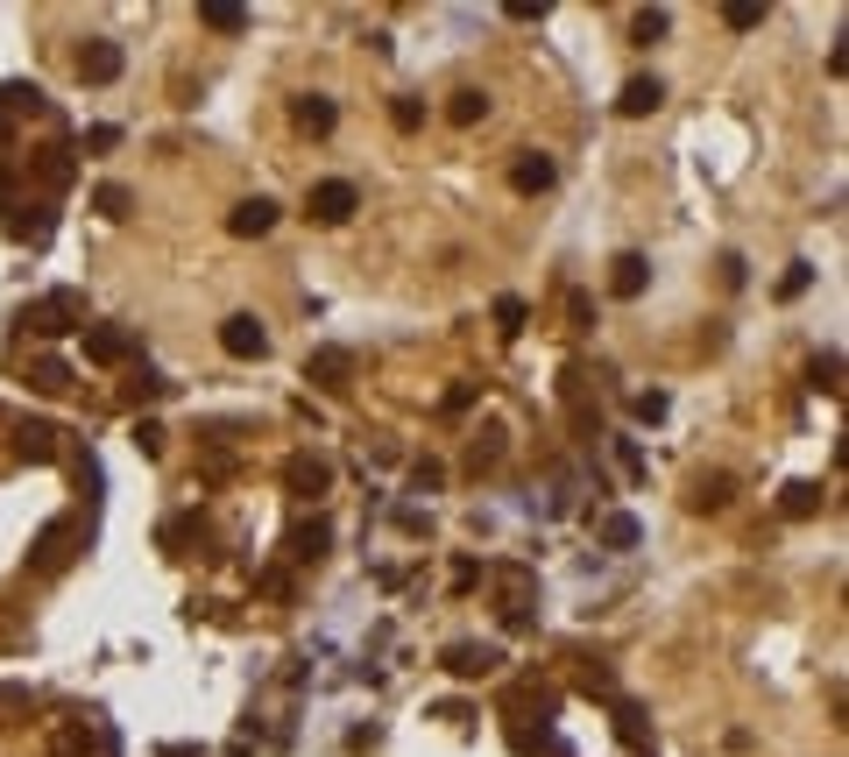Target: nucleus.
<instances>
[{
  "instance_id": "f257e3e1",
  "label": "nucleus",
  "mask_w": 849,
  "mask_h": 757,
  "mask_svg": "<svg viewBox=\"0 0 849 757\" xmlns=\"http://www.w3.org/2000/svg\"><path fill=\"white\" fill-rule=\"evenodd\" d=\"M531 609H538L531 567H496V616H503V630H531Z\"/></svg>"
},
{
  "instance_id": "f03ea898",
  "label": "nucleus",
  "mask_w": 849,
  "mask_h": 757,
  "mask_svg": "<svg viewBox=\"0 0 849 757\" xmlns=\"http://www.w3.org/2000/svg\"><path fill=\"white\" fill-rule=\"evenodd\" d=\"M79 319H86V298H79V290H50V298H36L29 312H22V326H29L36 340H57V333H71Z\"/></svg>"
},
{
  "instance_id": "7ed1b4c3",
  "label": "nucleus",
  "mask_w": 849,
  "mask_h": 757,
  "mask_svg": "<svg viewBox=\"0 0 849 757\" xmlns=\"http://www.w3.org/2000/svg\"><path fill=\"white\" fill-rule=\"evenodd\" d=\"M304 212H312L319 227H347L361 212V191L347 185V178H319L312 191H304Z\"/></svg>"
},
{
  "instance_id": "20e7f679",
  "label": "nucleus",
  "mask_w": 849,
  "mask_h": 757,
  "mask_svg": "<svg viewBox=\"0 0 849 757\" xmlns=\"http://www.w3.org/2000/svg\"><path fill=\"white\" fill-rule=\"evenodd\" d=\"M439 666L475 687V679H496V673H503V645H475V637H460V645L439 651Z\"/></svg>"
},
{
  "instance_id": "39448f33",
  "label": "nucleus",
  "mask_w": 849,
  "mask_h": 757,
  "mask_svg": "<svg viewBox=\"0 0 849 757\" xmlns=\"http://www.w3.org/2000/svg\"><path fill=\"white\" fill-rule=\"evenodd\" d=\"M304 382L326 390V397H347L354 390V355H347V347H312V355H304Z\"/></svg>"
},
{
  "instance_id": "423d86ee",
  "label": "nucleus",
  "mask_w": 849,
  "mask_h": 757,
  "mask_svg": "<svg viewBox=\"0 0 849 757\" xmlns=\"http://www.w3.org/2000/svg\"><path fill=\"white\" fill-rule=\"evenodd\" d=\"M283 489H291L298 502H319L326 489H333V460L326 454H291L283 460Z\"/></svg>"
},
{
  "instance_id": "0eeeda50",
  "label": "nucleus",
  "mask_w": 849,
  "mask_h": 757,
  "mask_svg": "<svg viewBox=\"0 0 849 757\" xmlns=\"http://www.w3.org/2000/svg\"><path fill=\"white\" fill-rule=\"evenodd\" d=\"M71 552H79V524H71V517H57L50 531L36 538L29 567H36V574H64V567H71Z\"/></svg>"
},
{
  "instance_id": "6e6552de",
  "label": "nucleus",
  "mask_w": 849,
  "mask_h": 757,
  "mask_svg": "<svg viewBox=\"0 0 849 757\" xmlns=\"http://www.w3.org/2000/svg\"><path fill=\"white\" fill-rule=\"evenodd\" d=\"M220 347L234 361H262L269 355V326L256 319V312H234V319H220Z\"/></svg>"
},
{
  "instance_id": "1a4fd4ad",
  "label": "nucleus",
  "mask_w": 849,
  "mask_h": 757,
  "mask_svg": "<svg viewBox=\"0 0 849 757\" xmlns=\"http://www.w3.org/2000/svg\"><path fill=\"white\" fill-rule=\"evenodd\" d=\"M559 185V163L546 157V149H517V163H510V191L517 199H538V191H552Z\"/></svg>"
},
{
  "instance_id": "9d476101",
  "label": "nucleus",
  "mask_w": 849,
  "mask_h": 757,
  "mask_svg": "<svg viewBox=\"0 0 849 757\" xmlns=\"http://www.w3.org/2000/svg\"><path fill=\"white\" fill-rule=\"evenodd\" d=\"M121 64H128V57H121L113 36H86V50H79V79L86 86H113V79H121Z\"/></svg>"
},
{
  "instance_id": "9b49d317",
  "label": "nucleus",
  "mask_w": 849,
  "mask_h": 757,
  "mask_svg": "<svg viewBox=\"0 0 849 757\" xmlns=\"http://www.w3.org/2000/svg\"><path fill=\"white\" fill-rule=\"evenodd\" d=\"M559 404H567V418H573V432L595 439V411H588V368L573 361L567 376H559Z\"/></svg>"
},
{
  "instance_id": "f8f14e48",
  "label": "nucleus",
  "mask_w": 849,
  "mask_h": 757,
  "mask_svg": "<svg viewBox=\"0 0 849 757\" xmlns=\"http://www.w3.org/2000/svg\"><path fill=\"white\" fill-rule=\"evenodd\" d=\"M269 227H277V199H241L234 212H227V235L234 241H262Z\"/></svg>"
},
{
  "instance_id": "ddd939ff",
  "label": "nucleus",
  "mask_w": 849,
  "mask_h": 757,
  "mask_svg": "<svg viewBox=\"0 0 849 757\" xmlns=\"http://www.w3.org/2000/svg\"><path fill=\"white\" fill-rule=\"evenodd\" d=\"M128 355H134V333H121V326H86V361L121 368Z\"/></svg>"
},
{
  "instance_id": "4468645a",
  "label": "nucleus",
  "mask_w": 849,
  "mask_h": 757,
  "mask_svg": "<svg viewBox=\"0 0 849 757\" xmlns=\"http://www.w3.org/2000/svg\"><path fill=\"white\" fill-rule=\"evenodd\" d=\"M503 454H510V432H503V425H481V432L468 439V475H496V468H503Z\"/></svg>"
},
{
  "instance_id": "2eb2a0df",
  "label": "nucleus",
  "mask_w": 849,
  "mask_h": 757,
  "mask_svg": "<svg viewBox=\"0 0 849 757\" xmlns=\"http://www.w3.org/2000/svg\"><path fill=\"white\" fill-rule=\"evenodd\" d=\"M729 496H737V481H729V475H693V481H687V510H693V517L729 510Z\"/></svg>"
},
{
  "instance_id": "dca6fc26",
  "label": "nucleus",
  "mask_w": 849,
  "mask_h": 757,
  "mask_svg": "<svg viewBox=\"0 0 849 757\" xmlns=\"http://www.w3.org/2000/svg\"><path fill=\"white\" fill-rule=\"evenodd\" d=\"M659 107H666L659 79H630L623 92H616V113H623V121H645V113H659Z\"/></svg>"
},
{
  "instance_id": "f3484780",
  "label": "nucleus",
  "mask_w": 849,
  "mask_h": 757,
  "mask_svg": "<svg viewBox=\"0 0 849 757\" xmlns=\"http://www.w3.org/2000/svg\"><path fill=\"white\" fill-rule=\"evenodd\" d=\"M645 283H651V262L637 256V248H623V256L609 262V290L616 298H645Z\"/></svg>"
},
{
  "instance_id": "a211bd4d",
  "label": "nucleus",
  "mask_w": 849,
  "mask_h": 757,
  "mask_svg": "<svg viewBox=\"0 0 849 757\" xmlns=\"http://www.w3.org/2000/svg\"><path fill=\"white\" fill-rule=\"evenodd\" d=\"M14 454H22V460H57V454H64V432L36 418V425H22V432H14Z\"/></svg>"
},
{
  "instance_id": "6ab92c4d",
  "label": "nucleus",
  "mask_w": 849,
  "mask_h": 757,
  "mask_svg": "<svg viewBox=\"0 0 849 757\" xmlns=\"http://www.w3.org/2000/svg\"><path fill=\"white\" fill-rule=\"evenodd\" d=\"M326 546H333V524H326V517H312V524H298V531H291V559H298V567H319Z\"/></svg>"
},
{
  "instance_id": "aec40b11",
  "label": "nucleus",
  "mask_w": 849,
  "mask_h": 757,
  "mask_svg": "<svg viewBox=\"0 0 849 757\" xmlns=\"http://www.w3.org/2000/svg\"><path fill=\"white\" fill-rule=\"evenodd\" d=\"M291 121H298L304 135H333V121H340V107L326 100V92H304V100H291Z\"/></svg>"
},
{
  "instance_id": "412c9836",
  "label": "nucleus",
  "mask_w": 849,
  "mask_h": 757,
  "mask_svg": "<svg viewBox=\"0 0 849 757\" xmlns=\"http://www.w3.org/2000/svg\"><path fill=\"white\" fill-rule=\"evenodd\" d=\"M503 708H510V715H552V708H559V694H552V687H538V679H517V687L503 694Z\"/></svg>"
},
{
  "instance_id": "4be33fe9",
  "label": "nucleus",
  "mask_w": 849,
  "mask_h": 757,
  "mask_svg": "<svg viewBox=\"0 0 849 757\" xmlns=\"http://www.w3.org/2000/svg\"><path fill=\"white\" fill-rule=\"evenodd\" d=\"M0 113H8V121H22V113H50V100H43V86L8 79V86H0Z\"/></svg>"
},
{
  "instance_id": "5701e85b",
  "label": "nucleus",
  "mask_w": 849,
  "mask_h": 757,
  "mask_svg": "<svg viewBox=\"0 0 849 757\" xmlns=\"http://www.w3.org/2000/svg\"><path fill=\"white\" fill-rule=\"evenodd\" d=\"M36 185H43V191H64L71 185V142H50L43 157H36Z\"/></svg>"
},
{
  "instance_id": "b1692460",
  "label": "nucleus",
  "mask_w": 849,
  "mask_h": 757,
  "mask_svg": "<svg viewBox=\"0 0 849 757\" xmlns=\"http://www.w3.org/2000/svg\"><path fill=\"white\" fill-rule=\"evenodd\" d=\"M447 121H453V128H475V121H489V92H481V86H460L453 100H447Z\"/></svg>"
},
{
  "instance_id": "393cba45",
  "label": "nucleus",
  "mask_w": 849,
  "mask_h": 757,
  "mask_svg": "<svg viewBox=\"0 0 849 757\" xmlns=\"http://www.w3.org/2000/svg\"><path fill=\"white\" fill-rule=\"evenodd\" d=\"M29 382H36L43 397H64V390H71V361H57V355H36V361H29Z\"/></svg>"
},
{
  "instance_id": "a878e982",
  "label": "nucleus",
  "mask_w": 849,
  "mask_h": 757,
  "mask_svg": "<svg viewBox=\"0 0 849 757\" xmlns=\"http://www.w3.org/2000/svg\"><path fill=\"white\" fill-rule=\"evenodd\" d=\"M595 531H602V546H609V552H630L637 538H645V524H637L630 510H609L602 524H595Z\"/></svg>"
},
{
  "instance_id": "bb28decb",
  "label": "nucleus",
  "mask_w": 849,
  "mask_h": 757,
  "mask_svg": "<svg viewBox=\"0 0 849 757\" xmlns=\"http://www.w3.org/2000/svg\"><path fill=\"white\" fill-rule=\"evenodd\" d=\"M616 736H623L630 750H651V715L637 701H616Z\"/></svg>"
},
{
  "instance_id": "cd10ccee",
  "label": "nucleus",
  "mask_w": 849,
  "mask_h": 757,
  "mask_svg": "<svg viewBox=\"0 0 849 757\" xmlns=\"http://www.w3.org/2000/svg\"><path fill=\"white\" fill-rule=\"evenodd\" d=\"M199 22L220 29V36H241L248 29V8H234V0H199Z\"/></svg>"
},
{
  "instance_id": "c85d7f7f",
  "label": "nucleus",
  "mask_w": 849,
  "mask_h": 757,
  "mask_svg": "<svg viewBox=\"0 0 849 757\" xmlns=\"http://www.w3.org/2000/svg\"><path fill=\"white\" fill-rule=\"evenodd\" d=\"M807 382H815L821 397H842V355H836V347H821V355H815V368H807Z\"/></svg>"
},
{
  "instance_id": "c756f323",
  "label": "nucleus",
  "mask_w": 849,
  "mask_h": 757,
  "mask_svg": "<svg viewBox=\"0 0 849 757\" xmlns=\"http://www.w3.org/2000/svg\"><path fill=\"white\" fill-rule=\"evenodd\" d=\"M50 757H92V729L57 723V729H50Z\"/></svg>"
},
{
  "instance_id": "7c9ffc66",
  "label": "nucleus",
  "mask_w": 849,
  "mask_h": 757,
  "mask_svg": "<svg viewBox=\"0 0 849 757\" xmlns=\"http://www.w3.org/2000/svg\"><path fill=\"white\" fill-rule=\"evenodd\" d=\"M666 29H672V14H666V8H645V14L630 22V43L651 50V43H666Z\"/></svg>"
},
{
  "instance_id": "2f4dec72",
  "label": "nucleus",
  "mask_w": 849,
  "mask_h": 757,
  "mask_svg": "<svg viewBox=\"0 0 849 757\" xmlns=\"http://www.w3.org/2000/svg\"><path fill=\"white\" fill-rule=\"evenodd\" d=\"M815 510H821V481H793L779 496V517H815Z\"/></svg>"
},
{
  "instance_id": "473e14b6",
  "label": "nucleus",
  "mask_w": 849,
  "mask_h": 757,
  "mask_svg": "<svg viewBox=\"0 0 849 757\" xmlns=\"http://www.w3.org/2000/svg\"><path fill=\"white\" fill-rule=\"evenodd\" d=\"M134 454H142V460H163V446H170V432H163V425L157 418H134Z\"/></svg>"
},
{
  "instance_id": "72a5a7b5",
  "label": "nucleus",
  "mask_w": 849,
  "mask_h": 757,
  "mask_svg": "<svg viewBox=\"0 0 849 757\" xmlns=\"http://www.w3.org/2000/svg\"><path fill=\"white\" fill-rule=\"evenodd\" d=\"M92 206H100V220H128L134 191H128V185H100V191H92Z\"/></svg>"
},
{
  "instance_id": "f704fd0d",
  "label": "nucleus",
  "mask_w": 849,
  "mask_h": 757,
  "mask_svg": "<svg viewBox=\"0 0 849 757\" xmlns=\"http://www.w3.org/2000/svg\"><path fill=\"white\" fill-rule=\"evenodd\" d=\"M666 411H672V397H666V390H637V397H630V418H637V425H659Z\"/></svg>"
},
{
  "instance_id": "c9c22d12",
  "label": "nucleus",
  "mask_w": 849,
  "mask_h": 757,
  "mask_svg": "<svg viewBox=\"0 0 849 757\" xmlns=\"http://www.w3.org/2000/svg\"><path fill=\"white\" fill-rule=\"evenodd\" d=\"M411 489H418V496L447 489V460H432V454H425V460H411Z\"/></svg>"
},
{
  "instance_id": "e433bc0d",
  "label": "nucleus",
  "mask_w": 849,
  "mask_h": 757,
  "mask_svg": "<svg viewBox=\"0 0 849 757\" xmlns=\"http://www.w3.org/2000/svg\"><path fill=\"white\" fill-rule=\"evenodd\" d=\"M525 319H531V305L517 298V290H503V298H496V326H503V333H525Z\"/></svg>"
},
{
  "instance_id": "4c0bfd02",
  "label": "nucleus",
  "mask_w": 849,
  "mask_h": 757,
  "mask_svg": "<svg viewBox=\"0 0 849 757\" xmlns=\"http://www.w3.org/2000/svg\"><path fill=\"white\" fill-rule=\"evenodd\" d=\"M390 121H397V135H418V128H425V100L397 92V100H390Z\"/></svg>"
},
{
  "instance_id": "58836bf2",
  "label": "nucleus",
  "mask_w": 849,
  "mask_h": 757,
  "mask_svg": "<svg viewBox=\"0 0 849 757\" xmlns=\"http://www.w3.org/2000/svg\"><path fill=\"white\" fill-rule=\"evenodd\" d=\"M722 22L737 29V36H750V29H765V8H758V0H729V8H722Z\"/></svg>"
},
{
  "instance_id": "ea45409f",
  "label": "nucleus",
  "mask_w": 849,
  "mask_h": 757,
  "mask_svg": "<svg viewBox=\"0 0 849 757\" xmlns=\"http://www.w3.org/2000/svg\"><path fill=\"white\" fill-rule=\"evenodd\" d=\"M475 397H481V382H453V390L439 397V411H447V418H468V411H475Z\"/></svg>"
},
{
  "instance_id": "a19ab883",
  "label": "nucleus",
  "mask_w": 849,
  "mask_h": 757,
  "mask_svg": "<svg viewBox=\"0 0 849 757\" xmlns=\"http://www.w3.org/2000/svg\"><path fill=\"white\" fill-rule=\"evenodd\" d=\"M581 694H602V701H616V673H609V666H581Z\"/></svg>"
},
{
  "instance_id": "79ce46f5",
  "label": "nucleus",
  "mask_w": 849,
  "mask_h": 757,
  "mask_svg": "<svg viewBox=\"0 0 849 757\" xmlns=\"http://www.w3.org/2000/svg\"><path fill=\"white\" fill-rule=\"evenodd\" d=\"M807 283H815V262H793L779 277V298H807Z\"/></svg>"
},
{
  "instance_id": "37998d69",
  "label": "nucleus",
  "mask_w": 849,
  "mask_h": 757,
  "mask_svg": "<svg viewBox=\"0 0 849 757\" xmlns=\"http://www.w3.org/2000/svg\"><path fill=\"white\" fill-rule=\"evenodd\" d=\"M128 397H134V404H157V397H170V382H163V376H149V368H142V376L128 382Z\"/></svg>"
},
{
  "instance_id": "c03bdc74",
  "label": "nucleus",
  "mask_w": 849,
  "mask_h": 757,
  "mask_svg": "<svg viewBox=\"0 0 849 757\" xmlns=\"http://www.w3.org/2000/svg\"><path fill=\"white\" fill-rule=\"evenodd\" d=\"M567 319H573V333H588V326H595V305H588V290H567Z\"/></svg>"
},
{
  "instance_id": "a18cd8bd",
  "label": "nucleus",
  "mask_w": 849,
  "mask_h": 757,
  "mask_svg": "<svg viewBox=\"0 0 849 757\" xmlns=\"http://www.w3.org/2000/svg\"><path fill=\"white\" fill-rule=\"evenodd\" d=\"M447 580H453V595H468L475 580H481V567H475V559H453V574H447Z\"/></svg>"
},
{
  "instance_id": "49530a36",
  "label": "nucleus",
  "mask_w": 849,
  "mask_h": 757,
  "mask_svg": "<svg viewBox=\"0 0 849 757\" xmlns=\"http://www.w3.org/2000/svg\"><path fill=\"white\" fill-rule=\"evenodd\" d=\"M86 149H92V157H107V149H121V128H92V135H86Z\"/></svg>"
},
{
  "instance_id": "de8ad7c7",
  "label": "nucleus",
  "mask_w": 849,
  "mask_h": 757,
  "mask_svg": "<svg viewBox=\"0 0 849 757\" xmlns=\"http://www.w3.org/2000/svg\"><path fill=\"white\" fill-rule=\"evenodd\" d=\"M616 468H623V475H645V460H637L630 439H616Z\"/></svg>"
},
{
  "instance_id": "09e8293b",
  "label": "nucleus",
  "mask_w": 849,
  "mask_h": 757,
  "mask_svg": "<svg viewBox=\"0 0 849 757\" xmlns=\"http://www.w3.org/2000/svg\"><path fill=\"white\" fill-rule=\"evenodd\" d=\"M256 588H262V595H291V574H283V567H269V574L256 580Z\"/></svg>"
},
{
  "instance_id": "8fccbe9b",
  "label": "nucleus",
  "mask_w": 849,
  "mask_h": 757,
  "mask_svg": "<svg viewBox=\"0 0 849 757\" xmlns=\"http://www.w3.org/2000/svg\"><path fill=\"white\" fill-rule=\"evenodd\" d=\"M743 277H750V269H743V256H737V248H729V256H722V283H729V290H737Z\"/></svg>"
},
{
  "instance_id": "3c124183",
  "label": "nucleus",
  "mask_w": 849,
  "mask_h": 757,
  "mask_svg": "<svg viewBox=\"0 0 849 757\" xmlns=\"http://www.w3.org/2000/svg\"><path fill=\"white\" fill-rule=\"evenodd\" d=\"M0 212H14V178L0 170Z\"/></svg>"
},
{
  "instance_id": "603ef678",
  "label": "nucleus",
  "mask_w": 849,
  "mask_h": 757,
  "mask_svg": "<svg viewBox=\"0 0 849 757\" xmlns=\"http://www.w3.org/2000/svg\"><path fill=\"white\" fill-rule=\"evenodd\" d=\"M14 142V121H8V113H0V149H8Z\"/></svg>"
}]
</instances>
